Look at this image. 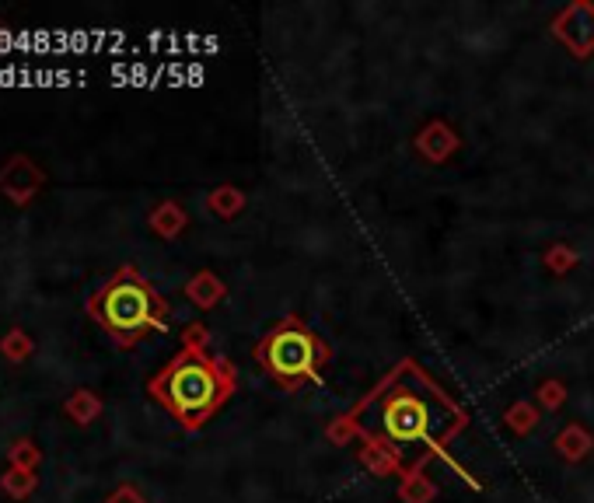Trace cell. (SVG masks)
<instances>
[{
    "mask_svg": "<svg viewBox=\"0 0 594 503\" xmlns=\"http://www.w3.org/2000/svg\"><path fill=\"white\" fill-rule=\"evenodd\" d=\"M560 385H553V381H549V385L546 388H542V399H546V402H560Z\"/></svg>",
    "mask_w": 594,
    "mask_h": 503,
    "instance_id": "obj_7",
    "label": "cell"
},
{
    "mask_svg": "<svg viewBox=\"0 0 594 503\" xmlns=\"http://www.w3.org/2000/svg\"><path fill=\"white\" fill-rule=\"evenodd\" d=\"M556 444H560V455H567V458H581L584 451L591 448V441L581 434V427H570V430H563V434L556 437Z\"/></svg>",
    "mask_w": 594,
    "mask_h": 503,
    "instance_id": "obj_6",
    "label": "cell"
},
{
    "mask_svg": "<svg viewBox=\"0 0 594 503\" xmlns=\"http://www.w3.org/2000/svg\"><path fill=\"white\" fill-rule=\"evenodd\" d=\"M98 315L116 336L137 339L147 329H158L165 322V304L154 297V290L137 273H119L98 297Z\"/></svg>",
    "mask_w": 594,
    "mask_h": 503,
    "instance_id": "obj_4",
    "label": "cell"
},
{
    "mask_svg": "<svg viewBox=\"0 0 594 503\" xmlns=\"http://www.w3.org/2000/svg\"><path fill=\"white\" fill-rule=\"evenodd\" d=\"M374 427L392 444L441 448L465 427V416L413 364H406L402 378H395L374 406Z\"/></svg>",
    "mask_w": 594,
    "mask_h": 503,
    "instance_id": "obj_1",
    "label": "cell"
},
{
    "mask_svg": "<svg viewBox=\"0 0 594 503\" xmlns=\"http://www.w3.org/2000/svg\"><path fill=\"white\" fill-rule=\"evenodd\" d=\"M256 360L277 378L287 392H297L304 381H315L322 367L329 364V346L322 343L318 332H311L304 322L287 318L273 325L256 346Z\"/></svg>",
    "mask_w": 594,
    "mask_h": 503,
    "instance_id": "obj_3",
    "label": "cell"
},
{
    "mask_svg": "<svg viewBox=\"0 0 594 503\" xmlns=\"http://www.w3.org/2000/svg\"><path fill=\"white\" fill-rule=\"evenodd\" d=\"M151 392L179 416L186 427H200L235 392V371L224 360L203 350H182L165 371L154 378Z\"/></svg>",
    "mask_w": 594,
    "mask_h": 503,
    "instance_id": "obj_2",
    "label": "cell"
},
{
    "mask_svg": "<svg viewBox=\"0 0 594 503\" xmlns=\"http://www.w3.org/2000/svg\"><path fill=\"white\" fill-rule=\"evenodd\" d=\"M588 21H594V7L588 4H574L563 18H556V35H560L581 60L594 49V32H588Z\"/></svg>",
    "mask_w": 594,
    "mask_h": 503,
    "instance_id": "obj_5",
    "label": "cell"
}]
</instances>
